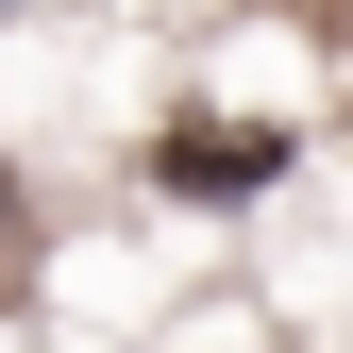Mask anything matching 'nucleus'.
I'll return each mask as SVG.
<instances>
[{
	"label": "nucleus",
	"instance_id": "f257e3e1",
	"mask_svg": "<svg viewBox=\"0 0 353 353\" xmlns=\"http://www.w3.org/2000/svg\"><path fill=\"white\" fill-rule=\"evenodd\" d=\"M270 168H286V135H252V118H185V135H168V185H270Z\"/></svg>",
	"mask_w": 353,
	"mask_h": 353
}]
</instances>
